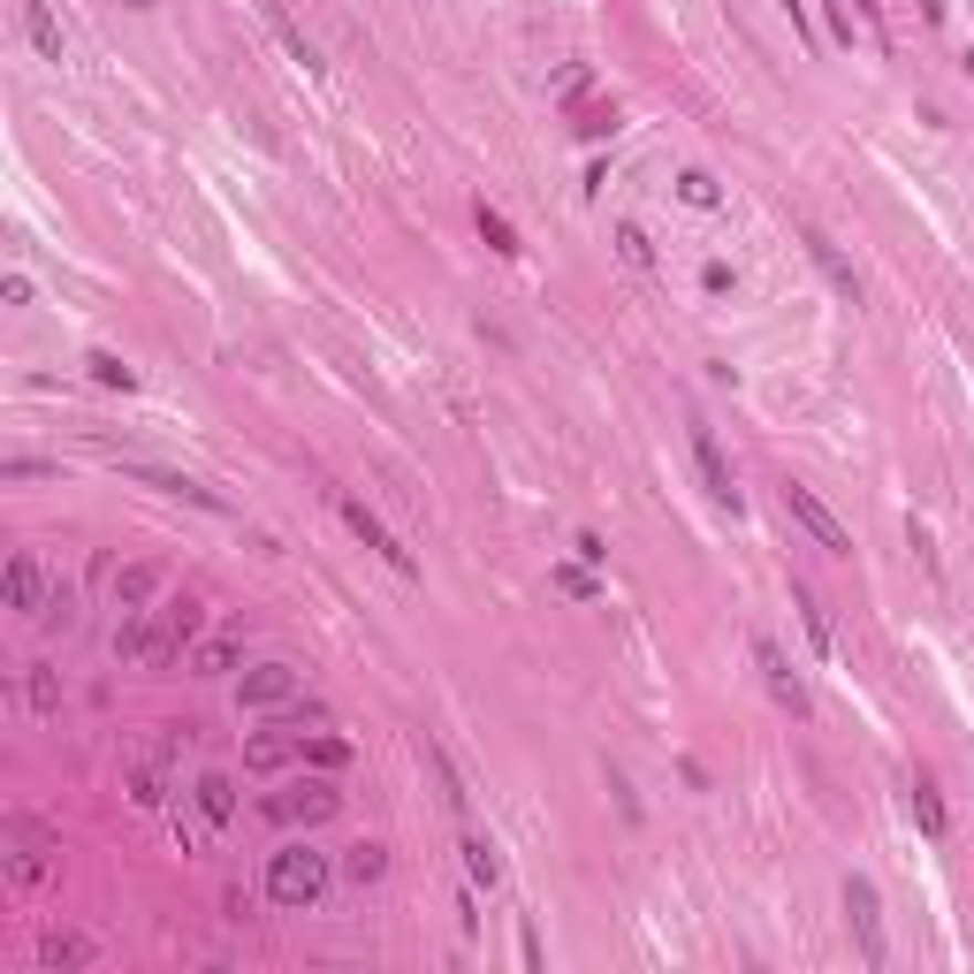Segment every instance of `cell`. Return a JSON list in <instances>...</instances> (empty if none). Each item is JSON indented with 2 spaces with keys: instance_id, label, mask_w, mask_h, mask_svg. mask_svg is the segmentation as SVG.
<instances>
[{
  "instance_id": "18",
  "label": "cell",
  "mask_w": 974,
  "mask_h": 974,
  "mask_svg": "<svg viewBox=\"0 0 974 974\" xmlns=\"http://www.w3.org/2000/svg\"><path fill=\"white\" fill-rule=\"evenodd\" d=\"M807 252H815V266L830 274V290H838L845 305H860V274H852V260H845V252L830 244V237H823V229H807Z\"/></svg>"
},
{
  "instance_id": "11",
  "label": "cell",
  "mask_w": 974,
  "mask_h": 974,
  "mask_svg": "<svg viewBox=\"0 0 974 974\" xmlns=\"http://www.w3.org/2000/svg\"><path fill=\"white\" fill-rule=\"evenodd\" d=\"M305 754V731H290V723H274V731H260L252 746H244V769L252 777H274V769H290Z\"/></svg>"
},
{
  "instance_id": "29",
  "label": "cell",
  "mask_w": 974,
  "mask_h": 974,
  "mask_svg": "<svg viewBox=\"0 0 974 974\" xmlns=\"http://www.w3.org/2000/svg\"><path fill=\"white\" fill-rule=\"evenodd\" d=\"M480 237H488V244H495L503 260H519V252H525V244H519V229H511V221H503V213H495L488 198H480Z\"/></svg>"
},
{
  "instance_id": "37",
  "label": "cell",
  "mask_w": 974,
  "mask_h": 974,
  "mask_svg": "<svg viewBox=\"0 0 974 974\" xmlns=\"http://www.w3.org/2000/svg\"><path fill=\"white\" fill-rule=\"evenodd\" d=\"M784 15H792V31H799V39H807V15H799V0H784Z\"/></svg>"
},
{
  "instance_id": "15",
  "label": "cell",
  "mask_w": 974,
  "mask_h": 974,
  "mask_svg": "<svg viewBox=\"0 0 974 974\" xmlns=\"http://www.w3.org/2000/svg\"><path fill=\"white\" fill-rule=\"evenodd\" d=\"M168 754H176V731H168V739L130 769V799H137V807H168Z\"/></svg>"
},
{
  "instance_id": "21",
  "label": "cell",
  "mask_w": 974,
  "mask_h": 974,
  "mask_svg": "<svg viewBox=\"0 0 974 974\" xmlns=\"http://www.w3.org/2000/svg\"><path fill=\"white\" fill-rule=\"evenodd\" d=\"M15 8H23V39L39 46V62H62V15L46 0H15Z\"/></svg>"
},
{
  "instance_id": "16",
  "label": "cell",
  "mask_w": 974,
  "mask_h": 974,
  "mask_svg": "<svg viewBox=\"0 0 974 974\" xmlns=\"http://www.w3.org/2000/svg\"><path fill=\"white\" fill-rule=\"evenodd\" d=\"M198 815H206V830H229L237 823V784H229V769H206V777L191 784Z\"/></svg>"
},
{
  "instance_id": "20",
  "label": "cell",
  "mask_w": 974,
  "mask_h": 974,
  "mask_svg": "<svg viewBox=\"0 0 974 974\" xmlns=\"http://www.w3.org/2000/svg\"><path fill=\"white\" fill-rule=\"evenodd\" d=\"M153 601H160V572H153V564H123V572H115V609L137 617V609H153Z\"/></svg>"
},
{
  "instance_id": "24",
  "label": "cell",
  "mask_w": 974,
  "mask_h": 974,
  "mask_svg": "<svg viewBox=\"0 0 974 974\" xmlns=\"http://www.w3.org/2000/svg\"><path fill=\"white\" fill-rule=\"evenodd\" d=\"M343 876H350V883H358V891H366V883H381V876H389V845H350V852H343Z\"/></svg>"
},
{
  "instance_id": "7",
  "label": "cell",
  "mask_w": 974,
  "mask_h": 974,
  "mask_svg": "<svg viewBox=\"0 0 974 974\" xmlns=\"http://www.w3.org/2000/svg\"><path fill=\"white\" fill-rule=\"evenodd\" d=\"M343 525H350V533H358V541H366V548H374L381 564H396L404 579H419V548H404V541H396V533L374 519V511H366L358 495H343Z\"/></svg>"
},
{
  "instance_id": "10",
  "label": "cell",
  "mask_w": 974,
  "mask_h": 974,
  "mask_svg": "<svg viewBox=\"0 0 974 974\" xmlns=\"http://www.w3.org/2000/svg\"><path fill=\"white\" fill-rule=\"evenodd\" d=\"M0 601H8V609H23V617H46V601H54V594H46V572H39V556H31V548H15V556H8V572H0Z\"/></svg>"
},
{
  "instance_id": "8",
  "label": "cell",
  "mask_w": 974,
  "mask_h": 974,
  "mask_svg": "<svg viewBox=\"0 0 974 974\" xmlns=\"http://www.w3.org/2000/svg\"><path fill=\"white\" fill-rule=\"evenodd\" d=\"M784 511L807 525V533H815V541H823L830 556H852V533L838 525V511H830V503H823L815 488H799V480H792V488H784Z\"/></svg>"
},
{
  "instance_id": "12",
  "label": "cell",
  "mask_w": 974,
  "mask_h": 974,
  "mask_svg": "<svg viewBox=\"0 0 974 974\" xmlns=\"http://www.w3.org/2000/svg\"><path fill=\"white\" fill-rule=\"evenodd\" d=\"M754 662H762V678H769L777 709H792V715H807V709H815V701H807V685H799V670L784 662V648H777V640H754Z\"/></svg>"
},
{
  "instance_id": "6",
  "label": "cell",
  "mask_w": 974,
  "mask_h": 974,
  "mask_svg": "<svg viewBox=\"0 0 974 974\" xmlns=\"http://www.w3.org/2000/svg\"><path fill=\"white\" fill-rule=\"evenodd\" d=\"M297 693H305V678L290 670V662H260V670H244V685H237V701L252 715L266 709H297Z\"/></svg>"
},
{
  "instance_id": "19",
  "label": "cell",
  "mask_w": 974,
  "mask_h": 974,
  "mask_svg": "<svg viewBox=\"0 0 974 974\" xmlns=\"http://www.w3.org/2000/svg\"><path fill=\"white\" fill-rule=\"evenodd\" d=\"M130 472L145 480V488H160V495H184V503H198V511H229L213 488H198L191 472H160V464H130Z\"/></svg>"
},
{
  "instance_id": "13",
  "label": "cell",
  "mask_w": 974,
  "mask_h": 974,
  "mask_svg": "<svg viewBox=\"0 0 974 974\" xmlns=\"http://www.w3.org/2000/svg\"><path fill=\"white\" fill-rule=\"evenodd\" d=\"M244 662V625H229V632H206L191 648V678H229Z\"/></svg>"
},
{
  "instance_id": "34",
  "label": "cell",
  "mask_w": 974,
  "mask_h": 974,
  "mask_svg": "<svg viewBox=\"0 0 974 974\" xmlns=\"http://www.w3.org/2000/svg\"><path fill=\"white\" fill-rule=\"evenodd\" d=\"M572 130H579V137H617V107H586Z\"/></svg>"
},
{
  "instance_id": "17",
  "label": "cell",
  "mask_w": 974,
  "mask_h": 974,
  "mask_svg": "<svg viewBox=\"0 0 974 974\" xmlns=\"http://www.w3.org/2000/svg\"><path fill=\"white\" fill-rule=\"evenodd\" d=\"M907 807H913V823H921V838L929 845H944L952 838V815H944V792L929 777H907Z\"/></svg>"
},
{
  "instance_id": "32",
  "label": "cell",
  "mask_w": 974,
  "mask_h": 974,
  "mask_svg": "<svg viewBox=\"0 0 974 974\" xmlns=\"http://www.w3.org/2000/svg\"><path fill=\"white\" fill-rule=\"evenodd\" d=\"M305 762H313V769H327V777H335V769H343V762H350V746H343V739H313V746H305Z\"/></svg>"
},
{
  "instance_id": "3",
  "label": "cell",
  "mask_w": 974,
  "mask_h": 974,
  "mask_svg": "<svg viewBox=\"0 0 974 974\" xmlns=\"http://www.w3.org/2000/svg\"><path fill=\"white\" fill-rule=\"evenodd\" d=\"M0 845H8V883H46L54 876V852H62V838L46 830V823H31V815H8L0 823Z\"/></svg>"
},
{
  "instance_id": "31",
  "label": "cell",
  "mask_w": 974,
  "mask_h": 974,
  "mask_svg": "<svg viewBox=\"0 0 974 974\" xmlns=\"http://www.w3.org/2000/svg\"><path fill=\"white\" fill-rule=\"evenodd\" d=\"M617 252H625V260L640 266V274L654 266V244H648V229H640V221H625V229H617Z\"/></svg>"
},
{
  "instance_id": "22",
  "label": "cell",
  "mask_w": 974,
  "mask_h": 974,
  "mask_svg": "<svg viewBox=\"0 0 974 974\" xmlns=\"http://www.w3.org/2000/svg\"><path fill=\"white\" fill-rule=\"evenodd\" d=\"M419 754H427V769H434V784H442V807H450V815H464V807H472V792H464V777H457V762L434 746V739H419Z\"/></svg>"
},
{
  "instance_id": "36",
  "label": "cell",
  "mask_w": 974,
  "mask_h": 974,
  "mask_svg": "<svg viewBox=\"0 0 974 974\" xmlns=\"http://www.w3.org/2000/svg\"><path fill=\"white\" fill-rule=\"evenodd\" d=\"M572 556H579V564H601L609 548H601V533H579V541H572Z\"/></svg>"
},
{
  "instance_id": "25",
  "label": "cell",
  "mask_w": 974,
  "mask_h": 974,
  "mask_svg": "<svg viewBox=\"0 0 974 974\" xmlns=\"http://www.w3.org/2000/svg\"><path fill=\"white\" fill-rule=\"evenodd\" d=\"M23 701H31L39 715H54V709H62V670H54V662H31V678H23Z\"/></svg>"
},
{
  "instance_id": "38",
  "label": "cell",
  "mask_w": 974,
  "mask_h": 974,
  "mask_svg": "<svg viewBox=\"0 0 974 974\" xmlns=\"http://www.w3.org/2000/svg\"><path fill=\"white\" fill-rule=\"evenodd\" d=\"M123 8H153V0H123Z\"/></svg>"
},
{
  "instance_id": "35",
  "label": "cell",
  "mask_w": 974,
  "mask_h": 974,
  "mask_svg": "<svg viewBox=\"0 0 974 974\" xmlns=\"http://www.w3.org/2000/svg\"><path fill=\"white\" fill-rule=\"evenodd\" d=\"M731 282H739V274H731V260H709V266H701V290H709V297H723Z\"/></svg>"
},
{
  "instance_id": "2",
  "label": "cell",
  "mask_w": 974,
  "mask_h": 974,
  "mask_svg": "<svg viewBox=\"0 0 974 974\" xmlns=\"http://www.w3.org/2000/svg\"><path fill=\"white\" fill-rule=\"evenodd\" d=\"M327 883H335V860H327L321 845H282V852L266 860V899L282 913H313L327 899Z\"/></svg>"
},
{
  "instance_id": "4",
  "label": "cell",
  "mask_w": 974,
  "mask_h": 974,
  "mask_svg": "<svg viewBox=\"0 0 974 974\" xmlns=\"http://www.w3.org/2000/svg\"><path fill=\"white\" fill-rule=\"evenodd\" d=\"M845 921H852V936H860V960H868V967H883V960H891V944H883V899H876V883H868V876H845Z\"/></svg>"
},
{
  "instance_id": "23",
  "label": "cell",
  "mask_w": 974,
  "mask_h": 974,
  "mask_svg": "<svg viewBox=\"0 0 974 974\" xmlns=\"http://www.w3.org/2000/svg\"><path fill=\"white\" fill-rule=\"evenodd\" d=\"M260 8H266V23H274V39H282V46H290V62L321 69V46H313V39H305V31H297V23H290V8H282V0H260Z\"/></svg>"
},
{
  "instance_id": "26",
  "label": "cell",
  "mask_w": 974,
  "mask_h": 974,
  "mask_svg": "<svg viewBox=\"0 0 974 974\" xmlns=\"http://www.w3.org/2000/svg\"><path fill=\"white\" fill-rule=\"evenodd\" d=\"M792 609H799V625H807L815 654H838V640H830V617H823V601H815L807 586H792Z\"/></svg>"
},
{
  "instance_id": "14",
  "label": "cell",
  "mask_w": 974,
  "mask_h": 974,
  "mask_svg": "<svg viewBox=\"0 0 974 974\" xmlns=\"http://www.w3.org/2000/svg\"><path fill=\"white\" fill-rule=\"evenodd\" d=\"M39 967H100V944H92V936H84V929H46V936H39Z\"/></svg>"
},
{
  "instance_id": "1",
  "label": "cell",
  "mask_w": 974,
  "mask_h": 974,
  "mask_svg": "<svg viewBox=\"0 0 974 974\" xmlns=\"http://www.w3.org/2000/svg\"><path fill=\"white\" fill-rule=\"evenodd\" d=\"M198 632H206V601L176 594V601H153V609L123 617V625H115V654H123V662H145V670H168Z\"/></svg>"
},
{
  "instance_id": "30",
  "label": "cell",
  "mask_w": 974,
  "mask_h": 974,
  "mask_svg": "<svg viewBox=\"0 0 974 974\" xmlns=\"http://www.w3.org/2000/svg\"><path fill=\"white\" fill-rule=\"evenodd\" d=\"M84 366H92V381H100V389H123V396L137 389V374H130V366H123V358H115V350H92Z\"/></svg>"
},
{
  "instance_id": "27",
  "label": "cell",
  "mask_w": 974,
  "mask_h": 974,
  "mask_svg": "<svg viewBox=\"0 0 974 974\" xmlns=\"http://www.w3.org/2000/svg\"><path fill=\"white\" fill-rule=\"evenodd\" d=\"M457 852H464V876H472L480 891H495V883H503V860H495V845H488V838H464Z\"/></svg>"
},
{
  "instance_id": "33",
  "label": "cell",
  "mask_w": 974,
  "mask_h": 974,
  "mask_svg": "<svg viewBox=\"0 0 974 974\" xmlns=\"http://www.w3.org/2000/svg\"><path fill=\"white\" fill-rule=\"evenodd\" d=\"M556 586H564V594H572V601H594V594H601V586H594V572H586V564H564V572H556Z\"/></svg>"
},
{
  "instance_id": "5",
  "label": "cell",
  "mask_w": 974,
  "mask_h": 974,
  "mask_svg": "<svg viewBox=\"0 0 974 974\" xmlns=\"http://www.w3.org/2000/svg\"><path fill=\"white\" fill-rule=\"evenodd\" d=\"M335 807H343V792H335L327 777H305L297 792H274L260 815H266V823H305V830H313V823H327Z\"/></svg>"
},
{
  "instance_id": "9",
  "label": "cell",
  "mask_w": 974,
  "mask_h": 974,
  "mask_svg": "<svg viewBox=\"0 0 974 974\" xmlns=\"http://www.w3.org/2000/svg\"><path fill=\"white\" fill-rule=\"evenodd\" d=\"M693 464H701V488L739 519V472H731V457H723V442H715V427H701V419H693Z\"/></svg>"
},
{
  "instance_id": "28",
  "label": "cell",
  "mask_w": 974,
  "mask_h": 974,
  "mask_svg": "<svg viewBox=\"0 0 974 974\" xmlns=\"http://www.w3.org/2000/svg\"><path fill=\"white\" fill-rule=\"evenodd\" d=\"M678 198H685L693 213H715V206H723V191H715L709 168H685V176H678Z\"/></svg>"
}]
</instances>
